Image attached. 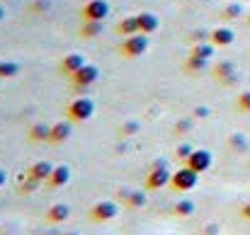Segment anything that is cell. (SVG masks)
<instances>
[{"label":"cell","mask_w":250,"mask_h":235,"mask_svg":"<svg viewBox=\"0 0 250 235\" xmlns=\"http://www.w3.org/2000/svg\"><path fill=\"white\" fill-rule=\"evenodd\" d=\"M197 182H199V172H194L192 167L182 165L180 170L172 172V177H170V189H172L175 194H185V192H192V189L197 187Z\"/></svg>","instance_id":"1"},{"label":"cell","mask_w":250,"mask_h":235,"mask_svg":"<svg viewBox=\"0 0 250 235\" xmlns=\"http://www.w3.org/2000/svg\"><path fill=\"white\" fill-rule=\"evenodd\" d=\"M148 51V34H131V37H124V41L119 44V54L124 59H139Z\"/></svg>","instance_id":"2"},{"label":"cell","mask_w":250,"mask_h":235,"mask_svg":"<svg viewBox=\"0 0 250 235\" xmlns=\"http://www.w3.org/2000/svg\"><path fill=\"white\" fill-rule=\"evenodd\" d=\"M95 114V102L90 97H78L73 99L68 107H66V119L78 124V121H87L90 117Z\"/></svg>","instance_id":"3"},{"label":"cell","mask_w":250,"mask_h":235,"mask_svg":"<svg viewBox=\"0 0 250 235\" xmlns=\"http://www.w3.org/2000/svg\"><path fill=\"white\" fill-rule=\"evenodd\" d=\"M119 216V204L117 201H97L90 209V221L92 223H109Z\"/></svg>","instance_id":"4"},{"label":"cell","mask_w":250,"mask_h":235,"mask_svg":"<svg viewBox=\"0 0 250 235\" xmlns=\"http://www.w3.org/2000/svg\"><path fill=\"white\" fill-rule=\"evenodd\" d=\"M170 177H172V172L167 170L166 165H156V167H153V170L146 175L144 189H146V192H156V189L170 187Z\"/></svg>","instance_id":"5"},{"label":"cell","mask_w":250,"mask_h":235,"mask_svg":"<svg viewBox=\"0 0 250 235\" xmlns=\"http://www.w3.org/2000/svg\"><path fill=\"white\" fill-rule=\"evenodd\" d=\"M109 15V2L107 0H87L81 7V17L83 20H95V22H104Z\"/></svg>","instance_id":"6"},{"label":"cell","mask_w":250,"mask_h":235,"mask_svg":"<svg viewBox=\"0 0 250 235\" xmlns=\"http://www.w3.org/2000/svg\"><path fill=\"white\" fill-rule=\"evenodd\" d=\"M97 78H100V68H97V66H92V63H85L83 68H81V71H76L68 80H71L78 90H85V87L95 85Z\"/></svg>","instance_id":"7"},{"label":"cell","mask_w":250,"mask_h":235,"mask_svg":"<svg viewBox=\"0 0 250 235\" xmlns=\"http://www.w3.org/2000/svg\"><path fill=\"white\" fill-rule=\"evenodd\" d=\"M117 199L124 204V209H144L146 206V194L141 189H129V187H122L117 192Z\"/></svg>","instance_id":"8"},{"label":"cell","mask_w":250,"mask_h":235,"mask_svg":"<svg viewBox=\"0 0 250 235\" xmlns=\"http://www.w3.org/2000/svg\"><path fill=\"white\" fill-rule=\"evenodd\" d=\"M211 162H214V157H211L209 151H204V148L194 151L192 156L185 160V165H187V167H192V170H194V172H199V175H202V172H207V170L211 167Z\"/></svg>","instance_id":"9"},{"label":"cell","mask_w":250,"mask_h":235,"mask_svg":"<svg viewBox=\"0 0 250 235\" xmlns=\"http://www.w3.org/2000/svg\"><path fill=\"white\" fill-rule=\"evenodd\" d=\"M68 182H71V167H68V165H56V167H54V172H51V177H49L44 184H46V189H49V192H54V189L66 187Z\"/></svg>","instance_id":"10"},{"label":"cell","mask_w":250,"mask_h":235,"mask_svg":"<svg viewBox=\"0 0 250 235\" xmlns=\"http://www.w3.org/2000/svg\"><path fill=\"white\" fill-rule=\"evenodd\" d=\"M85 66V59L83 54H68V56H63L61 59V63H59V71H61V76H66V78H71L76 71H81Z\"/></svg>","instance_id":"11"},{"label":"cell","mask_w":250,"mask_h":235,"mask_svg":"<svg viewBox=\"0 0 250 235\" xmlns=\"http://www.w3.org/2000/svg\"><path fill=\"white\" fill-rule=\"evenodd\" d=\"M209 41H211L216 49L231 46V44L236 41V32H233V29H229V27H216V29H211V34H209Z\"/></svg>","instance_id":"12"},{"label":"cell","mask_w":250,"mask_h":235,"mask_svg":"<svg viewBox=\"0 0 250 235\" xmlns=\"http://www.w3.org/2000/svg\"><path fill=\"white\" fill-rule=\"evenodd\" d=\"M71 124L73 121H59V124H51V136H49V143H56V146H61V143H66L68 138H71Z\"/></svg>","instance_id":"13"},{"label":"cell","mask_w":250,"mask_h":235,"mask_svg":"<svg viewBox=\"0 0 250 235\" xmlns=\"http://www.w3.org/2000/svg\"><path fill=\"white\" fill-rule=\"evenodd\" d=\"M51 172H54V165L49 160H37V162H32L27 167V175L34 177V179H39V182H46L51 177Z\"/></svg>","instance_id":"14"},{"label":"cell","mask_w":250,"mask_h":235,"mask_svg":"<svg viewBox=\"0 0 250 235\" xmlns=\"http://www.w3.org/2000/svg\"><path fill=\"white\" fill-rule=\"evenodd\" d=\"M68 218H71V206L68 204H54L44 216L46 223H66Z\"/></svg>","instance_id":"15"},{"label":"cell","mask_w":250,"mask_h":235,"mask_svg":"<svg viewBox=\"0 0 250 235\" xmlns=\"http://www.w3.org/2000/svg\"><path fill=\"white\" fill-rule=\"evenodd\" d=\"M214 78L221 80V82H226V85H231V82H236L238 80V73H236V66L231 63V61H221L216 68H214Z\"/></svg>","instance_id":"16"},{"label":"cell","mask_w":250,"mask_h":235,"mask_svg":"<svg viewBox=\"0 0 250 235\" xmlns=\"http://www.w3.org/2000/svg\"><path fill=\"white\" fill-rule=\"evenodd\" d=\"M136 20H139V32H141V34H153V32H158V27H161V20H158L153 12H139Z\"/></svg>","instance_id":"17"},{"label":"cell","mask_w":250,"mask_h":235,"mask_svg":"<svg viewBox=\"0 0 250 235\" xmlns=\"http://www.w3.org/2000/svg\"><path fill=\"white\" fill-rule=\"evenodd\" d=\"M27 136H29V141H34V143H44V141H49V136H51V126L49 124H32L29 126V131H27Z\"/></svg>","instance_id":"18"},{"label":"cell","mask_w":250,"mask_h":235,"mask_svg":"<svg viewBox=\"0 0 250 235\" xmlns=\"http://www.w3.org/2000/svg\"><path fill=\"white\" fill-rule=\"evenodd\" d=\"M117 34H119V37H131V34H139V20H136V15L124 17V20L117 24Z\"/></svg>","instance_id":"19"},{"label":"cell","mask_w":250,"mask_h":235,"mask_svg":"<svg viewBox=\"0 0 250 235\" xmlns=\"http://www.w3.org/2000/svg\"><path fill=\"white\" fill-rule=\"evenodd\" d=\"M102 34V22H95V20H83L81 24V37L83 39H95Z\"/></svg>","instance_id":"20"},{"label":"cell","mask_w":250,"mask_h":235,"mask_svg":"<svg viewBox=\"0 0 250 235\" xmlns=\"http://www.w3.org/2000/svg\"><path fill=\"white\" fill-rule=\"evenodd\" d=\"M192 214H194V201H189V199H182L172 206V216H177V218H189Z\"/></svg>","instance_id":"21"},{"label":"cell","mask_w":250,"mask_h":235,"mask_svg":"<svg viewBox=\"0 0 250 235\" xmlns=\"http://www.w3.org/2000/svg\"><path fill=\"white\" fill-rule=\"evenodd\" d=\"M214 51H216V46L211 44V41H199V44H194L192 46V56H199V59H211L214 56Z\"/></svg>","instance_id":"22"},{"label":"cell","mask_w":250,"mask_h":235,"mask_svg":"<svg viewBox=\"0 0 250 235\" xmlns=\"http://www.w3.org/2000/svg\"><path fill=\"white\" fill-rule=\"evenodd\" d=\"M207 63H209V59H199V56H187V61H185V68L189 71V73H199V71H204L207 68Z\"/></svg>","instance_id":"23"},{"label":"cell","mask_w":250,"mask_h":235,"mask_svg":"<svg viewBox=\"0 0 250 235\" xmlns=\"http://www.w3.org/2000/svg\"><path fill=\"white\" fill-rule=\"evenodd\" d=\"M42 184H44V182H39V179H34V177H29V175L24 172V177H22V182H20L17 189H20L22 194H32V192H37Z\"/></svg>","instance_id":"24"},{"label":"cell","mask_w":250,"mask_h":235,"mask_svg":"<svg viewBox=\"0 0 250 235\" xmlns=\"http://www.w3.org/2000/svg\"><path fill=\"white\" fill-rule=\"evenodd\" d=\"M20 73V66L15 61H0V78L7 80V78H15Z\"/></svg>","instance_id":"25"},{"label":"cell","mask_w":250,"mask_h":235,"mask_svg":"<svg viewBox=\"0 0 250 235\" xmlns=\"http://www.w3.org/2000/svg\"><path fill=\"white\" fill-rule=\"evenodd\" d=\"M229 146H231L233 151L243 153V151H248V138H246L243 134H233V136L229 138Z\"/></svg>","instance_id":"26"},{"label":"cell","mask_w":250,"mask_h":235,"mask_svg":"<svg viewBox=\"0 0 250 235\" xmlns=\"http://www.w3.org/2000/svg\"><path fill=\"white\" fill-rule=\"evenodd\" d=\"M243 15V5L241 2H231L226 10H224V20H236V17H241Z\"/></svg>","instance_id":"27"},{"label":"cell","mask_w":250,"mask_h":235,"mask_svg":"<svg viewBox=\"0 0 250 235\" xmlns=\"http://www.w3.org/2000/svg\"><path fill=\"white\" fill-rule=\"evenodd\" d=\"M236 107H238V112L250 114V90H246V92H241V95H238V99H236Z\"/></svg>","instance_id":"28"},{"label":"cell","mask_w":250,"mask_h":235,"mask_svg":"<svg viewBox=\"0 0 250 235\" xmlns=\"http://www.w3.org/2000/svg\"><path fill=\"white\" fill-rule=\"evenodd\" d=\"M192 153H194V148H192L189 143H180V146L175 148V156H177V160H182V162L192 156Z\"/></svg>","instance_id":"29"},{"label":"cell","mask_w":250,"mask_h":235,"mask_svg":"<svg viewBox=\"0 0 250 235\" xmlns=\"http://www.w3.org/2000/svg\"><path fill=\"white\" fill-rule=\"evenodd\" d=\"M136 131H139V124L136 121H126L124 126H119V134L122 136H134Z\"/></svg>","instance_id":"30"},{"label":"cell","mask_w":250,"mask_h":235,"mask_svg":"<svg viewBox=\"0 0 250 235\" xmlns=\"http://www.w3.org/2000/svg\"><path fill=\"white\" fill-rule=\"evenodd\" d=\"M209 34H211V32H204V29H194V32H192V44H199V41H209Z\"/></svg>","instance_id":"31"},{"label":"cell","mask_w":250,"mask_h":235,"mask_svg":"<svg viewBox=\"0 0 250 235\" xmlns=\"http://www.w3.org/2000/svg\"><path fill=\"white\" fill-rule=\"evenodd\" d=\"M189 126H192V121L182 119V121H177V124H175V131H177V134H187V129H189Z\"/></svg>","instance_id":"32"},{"label":"cell","mask_w":250,"mask_h":235,"mask_svg":"<svg viewBox=\"0 0 250 235\" xmlns=\"http://www.w3.org/2000/svg\"><path fill=\"white\" fill-rule=\"evenodd\" d=\"M194 117H197V119H207V117H209V107H197V109H194Z\"/></svg>","instance_id":"33"},{"label":"cell","mask_w":250,"mask_h":235,"mask_svg":"<svg viewBox=\"0 0 250 235\" xmlns=\"http://www.w3.org/2000/svg\"><path fill=\"white\" fill-rule=\"evenodd\" d=\"M204 235H219V226H216V223H209V226L204 228Z\"/></svg>","instance_id":"34"},{"label":"cell","mask_w":250,"mask_h":235,"mask_svg":"<svg viewBox=\"0 0 250 235\" xmlns=\"http://www.w3.org/2000/svg\"><path fill=\"white\" fill-rule=\"evenodd\" d=\"M241 214H243V218H248V221H250V201L243 206V211H241Z\"/></svg>","instance_id":"35"},{"label":"cell","mask_w":250,"mask_h":235,"mask_svg":"<svg viewBox=\"0 0 250 235\" xmlns=\"http://www.w3.org/2000/svg\"><path fill=\"white\" fill-rule=\"evenodd\" d=\"M2 20H5V7L0 5V22H2Z\"/></svg>","instance_id":"36"},{"label":"cell","mask_w":250,"mask_h":235,"mask_svg":"<svg viewBox=\"0 0 250 235\" xmlns=\"http://www.w3.org/2000/svg\"><path fill=\"white\" fill-rule=\"evenodd\" d=\"M2 184H5V172L0 170V187H2Z\"/></svg>","instance_id":"37"},{"label":"cell","mask_w":250,"mask_h":235,"mask_svg":"<svg viewBox=\"0 0 250 235\" xmlns=\"http://www.w3.org/2000/svg\"><path fill=\"white\" fill-rule=\"evenodd\" d=\"M61 235H78V233H61Z\"/></svg>","instance_id":"38"},{"label":"cell","mask_w":250,"mask_h":235,"mask_svg":"<svg viewBox=\"0 0 250 235\" xmlns=\"http://www.w3.org/2000/svg\"><path fill=\"white\" fill-rule=\"evenodd\" d=\"M248 24H250V17H248Z\"/></svg>","instance_id":"39"},{"label":"cell","mask_w":250,"mask_h":235,"mask_svg":"<svg viewBox=\"0 0 250 235\" xmlns=\"http://www.w3.org/2000/svg\"><path fill=\"white\" fill-rule=\"evenodd\" d=\"M0 82H2V78H0Z\"/></svg>","instance_id":"40"},{"label":"cell","mask_w":250,"mask_h":235,"mask_svg":"<svg viewBox=\"0 0 250 235\" xmlns=\"http://www.w3.org/2000/svg\"><path fill=\"white\" fill-rule=\"evenodd\" d=\"M170 235H175V233H170Z\"/></svg>","instance_id":"41"}]
</instances>
